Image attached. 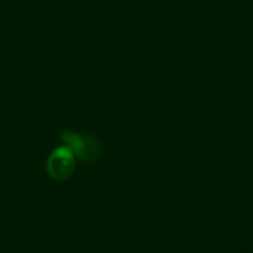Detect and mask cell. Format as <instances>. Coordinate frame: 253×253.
Listing matches in <instances>:
<instances>
[{"label":"cell","instance_id":"cell-1","mask_svg":"<svg viewBox=\"0 0 253 253\" xmlns=\"http://www.w3.org/2000/svg\"><path fill=\"white\" fill-rule=\"evenodd\" d=\"M69 155L67 156V152L64 151L63 153H62V151H57V157H51V160H49V166H56L58 165V167H54V173L53 174H57L56 177L58 178L59 175H63V177H68L69 174V170L68 168H72V166H73V163L71 162V160H69Z\"/></svg>","mask_w":253,"mask_h":253}]
</instances>
